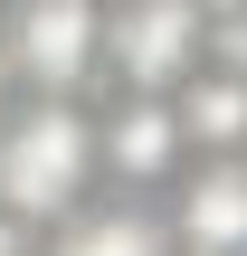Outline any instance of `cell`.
<instances>
[{"instance_id": "3", "label": "cell", "mask_w": 247, "mask_h": 256, "mask_svg": "<svg viewBox=\"0 0 247 256\" xmlns=\"http://www.w3.org/2000/svg\"><path fill=\"white\" fill-rule=\"evenodd\" d=\"M95 171H105V190L162 200V190L190 171L181 104H171V95H143V86H95Z\"/></svg>"}, {"instance_id": "11", "label": "cell", "mask_w": 247, "mask_h": 256, "mask_svg": "<svg viewBox=\"0 0 247 256\" xmlns=\"http://www.w3.org/2000/svg\"><path fill=\"white\" fill-rule=\"evenodd\" d=\"M200 10H238V0H200Z\"/></svg>"}, {"instance_id": "4", "label": "cell", "mask_w": 247, "mask_h": 256, "mask_svg": "<svg viewBox=\"0 0 247 256\" xmlns=\"http://www.w3.org/2000/svg\"><path fill=\"white\" fill-rule=\"evenodd\" d=\"M209 48V10L200 0H105V86H143L171 95Z\"/></svg>"}, {"instance_id": "8", "label": "cell", "mask_w": 247, "mask_h": 256, "mask_svg": "<svg viewBox=\"0 0 247 256\" xmlns=\"http://www.w3.org/2000/svg\"><path fill=\"white\" fill-rule=\"evenodd\" d=\"M200 57L247 76V0H238V10H209V48H200Z\"/></svg>"}, {"instance_id": "9", "label": "cell", "mask_w": 247, "mask_h": 256, "mask_svg": "<svg viewBox=\"0 0 247 256\" xmlns=\"http://www.w3.org/2000/svg\"><path fill=\"white\" fill-rule=\"evenodd\" d=\"M38 238H48L38 218H19V209H0V256H38Z\"/></svg>"}, {"instance_id": "2", "label": "cell", "mask_w": 247, "mask_h": 256, "mask_svg": "<svg viewBox=\"0 0 247 256\" xmlns=\"http://www.w3.org/2000/svg\"><path fill=\"white\" fill-rule=\"evenodd\" d=\"M0 48L29 95L105 86V0H0Z\"/></svg>"}, {"instance_id": "5", "label": "cell", "mask_w": 247, "mask_h": 256, "mask_svg": "<svg viewBox=\"0 0 247 256\" xmlns=\"http://www.w3.org/2000/svg\"><path fill=\"white\" fill-rule=\"evenodd\" d=\"M171 256H247V152H190V171L162 190Z\"/></svg>"}, {"instance_id": "7", "label": "cell", "mask_w": 247, "mask_h": 256, "mask_svg": "<svg viewBox=\"0 0 247 256\" xmlns=\"http://www.w3.org/2000/svg\"><path fill=\"white\" fill-rule=\"evenodd\" d=\"M171 104H181V133H190V152H247V76L238 66H190L181 86H171Z\"/></svg>"}, {"instance_id": "6", "label": "cell", "mask_w": 247, "mask_h": 256, "mask_svg": "<svg viewBox=\"0 0 247 256\" xmlns=\"http://www.w3.org/2000/svg\"><path fill=\"white\" fill-rule=\"evenodd\" d=\"M38 256H171V218L143 190H95L67 218H48Z\"/></svg>"}, {"instance_id": "1", "label": "cell", "mask_w": 247, "mask_h": 256, "mask_svg": "<svg viewBox=\"0 0 247 256\" xmlns=\"http://www.w3.org/2000/svg\"><path fill=\"white\" fill-rule=\"evenodd\" d=\"M95 190H105V171H95V95H19L0 114V209L48 228Z\"/></svg>"}, {"instance_id": "10", "label": "cell", "mask_w": 247, "mask_h": 256, "mask_svg": "<svg viewBox=\"0 0 247 256\" xmlns=\"http://www.w3.org/2000/svg\"><path fill=\"white\" fill-rule=\"evenodd\" d=\"M19 95H29V86H19V66H10V48H0V114H10Z\"/></svg>"}]
</instances>
